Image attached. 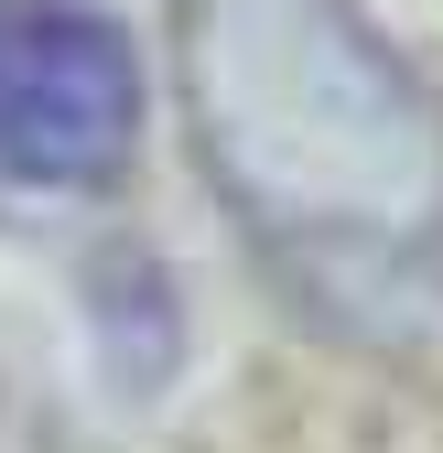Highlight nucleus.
I'll return each instance as SVG.
<instances>
[{"instance_id": "1", "label": "nucleus", "mask_w": 443, "mask_h": 453, "mask_svg": "<svg viewBox=\"0 0 443 453\" xmlns=\"http://www.w3.org/2000/svg\"><path fill=\"white\" fill-rule=\"evenodd\" d=\"M206 173L303 313L346 334L443 324V108L357 0H174Z\"/></svg>"}, {"instance_id": "2", "label": "nucleus", "mask_w": 443, "mask_h": 453, "mask_svg": "<svg viewBox=\"0 0 443 453\" xmlns=\"http://www.w3.org/2000/svg\"><path fill=\"white\" fill-rule=\"evenodd\" d=\"M141 141V65L76 0H0V184H108Z\"/></svg>"}]
</instances>
